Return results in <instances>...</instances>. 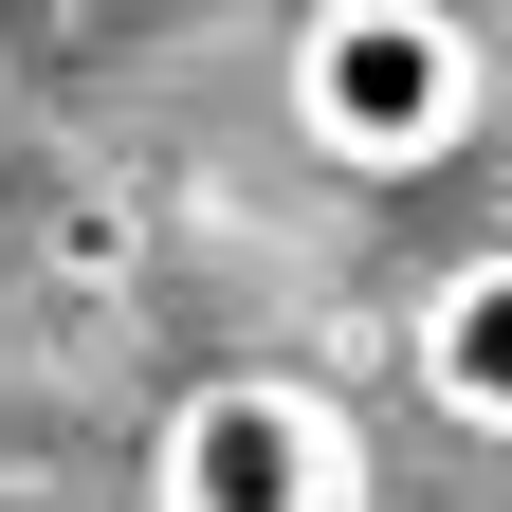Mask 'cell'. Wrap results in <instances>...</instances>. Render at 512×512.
<instances>
[{
  "label": "cell",
  "instance_id": "2",
  "mask_svg": "<svg viewBox=\"0 0 512 512\" xmlns=\"http://www.w3.org/2000/svg\"><path fill=\"white\" fill-rule=\"evenodd\" d=\"M147 512H366V421L311 366H202L147 439Z\"/></svg>",
  "mask_w": 512,
  "mask_h": 512
},
{
  "label": "cell",
  "instance_id": "3",
  "mask_svg": "<svg viewBox=\"0 0 512 512\" xmlns=\"http://www.w3.org/2000/svg\"><path fill=\"white\" fill-rule=\"evenodd\" d=\"M403 366H421V403H439V421H476V439H512V238H494V256H458V275L421 293V330H403Z\"/></svg>",
  "mask_w": 512,
  "mask_h": 512
},
{
  "label": "cell",
  "instance_id": "1",
  "mask_svg": "<svg viewBox=\"0 0 512 512\" xmlns=\"http://www.w3.org/2000/svg\"><path fill=\"white\" fill-rule=\"evenodd\" d=\"M293 128L348 183H421L476 128V19L458 0H311L293 19Z\"/></svg>",
  "mask_w": 512,
  "mask_h": 512
}]
</instances>
